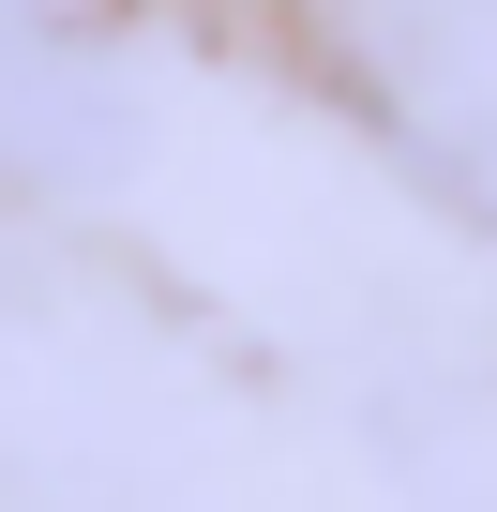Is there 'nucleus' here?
I'll return each mask as SVG.
<instances>
[{
  "label": "nucleus",
  "instance_id": "1",
  "mask_svg": "<svg viewBox=\"0 0 497 512\" xmlns=\"http://www.w3.org/2000/svg\"><path fill=\"white\" fill-rule=\"evenodd\" d=\"M121 151H136L121 61L61 16V0H0V181H16V196H76Z\"/></svg>",
  "mask_w": 497,
  "mask_h": 512
}]
</instances>
